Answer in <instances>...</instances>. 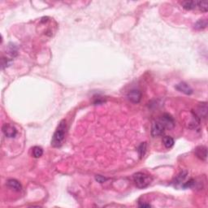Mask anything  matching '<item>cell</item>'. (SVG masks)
Listing matches in <instances>:
<instances>
[{
  "mask_svg": "<svg viewBox=\"0 0 208 208\" xmlns=\"http://www.w3.org/2000/svg\"><path fill=\"white\" fill-rule=\"evenodd\" d=\"M66 129H67L66 121L64 120H63L60 122L55 133L52 137L51 146L53 147H60L62 145L63 141L64 139L65 133H66Z\"/></svg>",
  "mask_w": 208,
  "mask_h": 208,
  "instance_id": "1",
  "label": "cell"
},
{
  "mask_svg": "<svg viewBox=\"0 0 208 208\" xmlns=\"http://www.w3.org/2000/svg\"><path fill=\"white\" fill-rule=\"evenodd\" d=\"M133 180L137 187L139 189L146 188L147 186L150 185V184L152 181L151 176L146 175L143 172H137V173L134 174Z\"/></svg>",
  "mask_w": 208,
  "mask_h": 208,
  "instance_id": "2",
  "label": "cell"
},
{
  "mask_svg": "<svg viewBox=\"0 0 208 208\" xmlns=\"http://www.w3.org/2000/svg\"><path fill=\"white\" fill-rule=\"evenodd\" d=\"M164 130H165V128L160 122V120H157V121H154L152 124V126H151V135L154 137L160 136V135L164 133Z\"/></svg>",
  "mask_w": 208,
  "mask_h": 208,
  "instance_id": "3",
  "label": "cell"
},
{
  "mask_svg": "<svg viewBox=\"0 0 208 208\" xmlns=\"http://www.w3.org/2000/svg\"><path fill=\"white\" fill-rule=\"evenodd\" d=\"M2 131L3 134L5 135L7 137H15L17 134V130L15 127L10 124H3V128H2Z\"/></svg>",
  "mask_w": 208,
  "mask_h": 208,
  "instance_id": "4",
  "label": "cell"
},
{
  "mask_svg": "<svg viewBox=\"0 0 208 208\" xmlns=\"http://www.w3.org/2000/svg\"><path fill=\"white\" fill-rule=\"evenodd\" d=\"M159 120L163 124L165 129H172L174 127V125H175V122H174L173 118L169 114L163 115V116L160 118Z\"/></svg>",
  "mask_w": 208,
  "mask_h": 208,
  "instance_id": "5",
  "label": "cell"
},
{
  "mask_svg": "<svg viewBox=\"0 0 208 208\" xmlns=\"http://www.w3.org/2000/svg\"><path fill=\"white\" fill-rule=\"evenodd\" d=\"M130 102L133 103H138L141 99V92L139 89H132L127 95Z\"/></svg>",
  "mask_w": 208,
  "mask_h": 208,
  "instance_id": "6",
  "label": "cell"
},
{
  "mask_svg": "<svg viewBox=\"0 0 208 208\" xmlns=\"http://www.w3.org/2000/svg\"><path fill=\"white\" fill-rule=\"evenodd\" d=\"M176 89L181 93L187 94V95H190V94H193V89L188 84H186L185 82H181V83L176 85Z\"/></svg>",
  "mask_w": 208,
  "mask_h": 208,
  "instance_id": "7",
  "label": "cell"
},
{
  "mask_svg": "<svg viewBox=\"0 0 208 208\" xmlns=\"http://www.w3.org/2000/svg\"><path fill=\"white\" fill-rule=\"evenodd\" d=\"M195 154L202 160H206L207 158V150L206 147L203 146H200L197 147L195 150Z\"/></svg>",
  "mask_w": 208,
  "mask_h": 208,
  "instance_id": "8",
  "label": "cell"
},
{
  "mask_svg": "<svg viewBox=\"0 0 208 208\" xmlns=\"http://www.w3.org/2000/svg\"><path fill=\"white\" fill-rule=\"evenodd\" d=\"M7 185L9 187V188L12 189L16 191H20L22 188V186L20 185V183L18 181L15 180V179H10L8 180V182H7Z\"/></svg>",
  "mask_w": 208,
  "mask_h": 208,
  "instance_id": "9",
  "label": "cell"
},
{
  "mask_svg": "<svg viewBox=\"0 0 208 208\" xmlns=\"http://www.w3.org/2000/svg\"><path fill=\"white\" fill-rule=\"evenodd\" d=\"M206 113H207V105L206 102H203L200 104V107H198V114H195L198 116V117H206Z\"/></svg>",
  "mask_w": 208,
  "mask_h": 208,
  "instance_id": "10",
  "label": "cell"
},
{
  "mask_svg": "<svg viewBox=\"0 0 208 208\" xmlns=\"http://www.w3.org/2000/svg\"><path fill=\"white\" fill-rule=\"evenodd\" d=\"M181 5L186 10H193L197 8V2L195 1H184L181 3Z\"/></svg>",
  "mask_w": 208,
  "mask_h": 208,
  "instance_id": "11",
  "label": "cell"
},
{
  "mask_svg": "<svg viewBox=\"0 0 208 208\" xmlns=\"http://www.w3.org/2000/svg\"><path fill=\"white\" fill-rule=\"evenodd\" d=\"M163 143L165 146V147L168 149L172 148L174 145V140L173 138L170 136H165L163 138Z\"/></svg>",
  "mask_w": 208,
  "mask_h": 208,
  "instance_id": "12",
  "label": "cell"
},
{
  "mask_svg": "<svg viewBox=\"0 0 208 208\" xmlns=\"http://www.w3.org/2000/svg\"><path fill=\"white\" fill-rule=\"evenodd\" d=\"M8 53L10 55L11 57H16L17 55V47H16L15 44L10 43L8 47Z\"/></svg>",
  "mask_w": 208,
  "mask_h": 208,
  "instance_id": "13",
  "label": "cell"
},
{
  "mask_svg": "<svg viewBox=\"0 0 208 208\" xmlns=\"http://www.w3.org/2000/svg\"><path fill=\"white\" fill-rule=\"evenodd\" d=\"M206 26H207V20L205 19H201L196 23L194 28L196 29H205Z\"/></svg>",
  "mask_w": 208,
  "mask_h": 208,
  "instance_id": "14",
  "label": "cell"
},
{
  "mask_svg": "<svg viewBox=\"0 0 208 208\" xmlns=\"http://www.w3.org/2000/svg\"><path fill=\"white\" fill-rule=\"evenodd\" d=\"M43 154V150L40 146H34L33 148V156L34 158H40Z\"/></svg>",
  "mask_w": 208,
  "mask_h": 208,
  "instance_id": "15",
  "label": "cell"
},
{
  "mask_svg": "<svg viewBox=\"0 0 208 208\" xmlns=\"http://www.w3.org/2000/svg\"><path fill=\"white\" fill-rule=\"evenodd\" d=\"M186 176H187V172H185V171L181 172V173L179 174L178 176H176V177L175 178V182H174V183L176 184V185L181 184V182H182V181L185 179Z\"/></svg>",
  "mask_w": 208,
  "mask_h": 208,
  "instance_id": "16",
  "label": "cell"
},
{
  "mask_svg": "<svg viewBox=\"0 0 208 208\" xmlns=\"http://www.w3.org/2000/svg\"><path fill=\"white\" fill-rule=\"evenodd\" d=\"M137 151H138L140 158H142V157L145 155V154H146V142H142V143H141V145L139 146L138 149H137Z\"/></svg>",
  "mask_w": 208,
  "mask_h": 208,
  "instance_id": "17",
  "label": "cell"
},
{
  "mask_svg": "<svg viewBox=\"0 0 208 208\" xmlns=\"http://www.w3.org/2000/svg\"><path fill=\"white\" fill-rule=\"evenodd\" d=\"M197 8L204 12H207V3L206 2H197Z\"/></svg>",
  "mask_w": 208,
  "mask_h": 208,
  "instance_id": "18",
  "label": "cell"
},
{
  "mask_svg": "<svg viewBox=\"0 0 208 208\" xmlns=\"http://www.w3.org/2000/svg\"><path fill=\"white\" fill-rule=\"evenodd\" d=\"M11 64V60H9L8 59H6V58H3L2 59V68H5L8 67L9 65Z\"/></svg>",
  "mask_w": 208,
  "mask_h": 208,
  "instance_id": "19",
  "label": "cell"
},
{
  "mask_svg": "<svg viewBox=\"0 0 208 208\" xmlns=\"http://www.w3.org/2000/svg\"><path fill=\"white\" fill-rule=\"evenodd\" d=\"M193 184H194V181H193V179H191L190 181H189L188 182L184 184L183 188H190V187H192L193 185Z\"/></svg>",
  "mask_w": 208,
  "mask_h": 208,
  "instance_id": "20",
  "label": "cell"
},
{
  "mask_svg": "<svg viewBox=\"0 0 208 208\" xmlns=\"http://www.w3.org/2000/svg\"><path fill=\"white\" fill-rule=\"evenodd\" d=\"M95 179H96V181H98V182H99V183H103V182H105V181L107 180L106 177H103V176H100V175H98V176H96Z\"/></svg>",
  "mask_w": 208,
  "mask_h": 208,
  "instance_id": "21",
  "label": "cell"
},
{
  "mask_svg": "<svg viewBox=\"0 0 208 208\" xmlns=\"http://www.w3.org/2000/svg\"><path fill=\"white\" fill-rule=\"evenodd\" d=\"M139 206L140 207H151V206L150 204H146V203H139Z\"/></svg>",
  "mask_w": 208,
  "mask_h": 208,
  "instance_id": "22",
  "label": "cell"
}]
</instances>
